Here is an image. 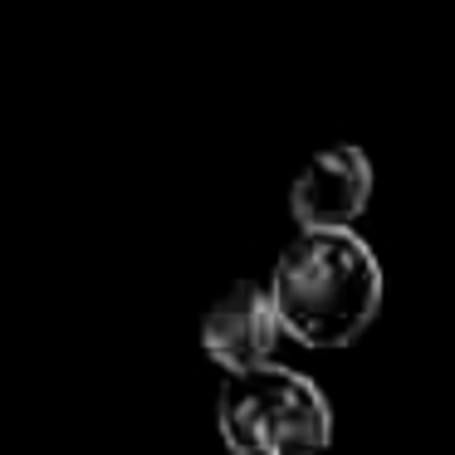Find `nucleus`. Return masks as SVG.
Returning a JSON list of instances; mask_svg holds the SVG:
<instances>
[{
  "label": "nucleus",
  "instance_id": "4",
  "mask_svg": "<svg viewBox=\"0 0 455 455\" xmlns=\"http://www.w3.org/2000/svg\"><path fill=\"white\" fill-rule=\"evenodd\" d=\"M372 201V157L353 142L318 148L289 187L299 230H353Z\"/></svg>",
  "mask_w": 455,
  "mask_h": 455
},
{
  "label": "nucleus",
  "instance_id": "1",
  "mask_svg": "<svg viewBox=\"0 0 455 455\" xmlns=\"http://www.w3.org/2000/svg\"><path fill=\"white\" fill-rule=\"evenodd\" d=\"M279 323L304 347H347L382 314V265L357 230H299L269 269Z\"/></svg>",
  "mask_w": 455,
  "mask_h": 455
},
{
  "label": "nucleus",
  "instance_id": "3",
  "mask_svg": "<svg viewBox=\"0 0 455 455\" xmlns=\"http://www.w3.org/2000/svg\"><path fill=\"white\" fill-rule=\"evenodd\" d=\"M279 333H284V323H279L275 294L259 279L226 284L216 304L201 314V353L216 367H226V377L275 363L269 353H275Z\"/></svg>",
  "mask_w": 455,
  "mask_h": 455
},
{
  "label": "nucleus",
  "instance_id": "2",
  "mask_svg": "<svg viewBox=\"0 0 455 455\" xmlns=\"http://www.w3.org/2000/svg\"><path fill=\"white\" fill-rule=\"evenodd\" d=\"M216 431L230 455H323L333 445V406L304 372L265 363L220 382Z\"/></svg>",
  "mask_w": 455,
  "mask_h": 455
}]
</instances>
